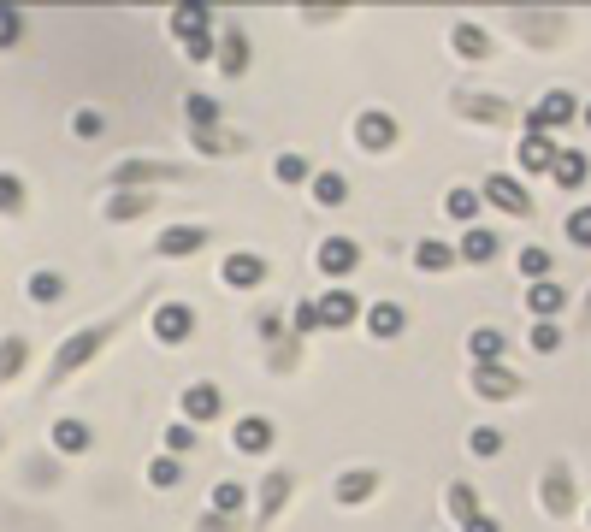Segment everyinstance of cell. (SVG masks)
Here are the masks:
<instances>
[{"label":"cell","mask_w":591,"mask_h":532,"mask_svg":"<svg viewBox=\"0 0 591 532\" xmlns=\"http://www.w3.org/2000/svg\"><path fill=\"white\" fill-rule=\"evenodd\" d=\"M515 266H521V278H532V284H544V278L556 272V255H550L544 243H526L521 255H515Z\"/></svg>","instance_id":"cell-29"},{"label":"cell","mask_w":591,"mask_h":532,"mask_svg":"<svg viewBox=\"0 0 591 532\" xmlns=\"http://www.w3.org/2000/svg\"><path fill=\"white\" fill-rule=\"evenodd\" d=\"M562 231H568V243H580V249H591V201H580V207H568V219H562Z\"/></svg>","instance_id":"cell-39"},{"label":"cell","mask_w":591,"mask_h":532,"mask_svg":"<svg viewBox=\"0 0 591 532\" xmlns=\"http://www.w3.org/2000/svg\"><path fill=\"white\" fill-rule=\"evenodd\" d=\"M272 438H278V432H272V420H266V414H243V420H237V432H231V444H237L243 456H266V450H272Z\"/></svg>","instance_id":"cell-14"},{"label":"cell","mask_w":591,"mask_h":532,"mask_svg":"<svg viewBox=\"0 0 591 532\" xmlns=\"http://www.w3.org/2000/svg\"><path fill=\"white\" fill-rule=\"evenodd\" d=\"M148 207H154V196H148V190H125V196L107 201V219H136V213H148Z\"/></svg>","instance_id":"cell-37"},{"label":"cell","mask_w":591,"mask_h":532,"mask_svg":"<svg viewBox=\"0 0 591 532\" xmlns=\"http://www.w3.org/2000/svg\"><path fill=\"white\" fill-rule=\"evenodd\" d=\"M473 391H479V397L509 402V397H521V379H515L509 367H473Z\"/></svg>","instance_id":"cell-22"},{"label":"cell","mask_w":591,"mask_h":532,"mask_svg":"<svg viewBox=\"0 0 591 532\" xmlns=\"http://www.w3.org/2000/svg\"><path fill=\"white\" fill-rule=\"evenodd\" d=\"M373 491H379V473H373V467H349V473H337V485H331L337 503H367Z\"/></svg>","instance_id":"cell-21"},{"label":"cell","mask_w":591,"mask_h":532,"mask_svg":"<svg viewBox=\"0 0 591 532\" xmlns=\"http://www.w3.org/2000/svg\"><path fill=\"white\" fill-rule=\"evenodd\" d=\"M314 201L320 207H343L349 201V178L343 172H314Z\"/></svg>","instance_id":"cell-33"},{"label":"cell","mask_w":591,"mask_h":532,"mask_svg":"<svg viewBox=\"0 0 591 532\" xmlns=\"http://www.w3.org/2000/svg\"><path fill=\"white\" fill-rule=\"evenodd\" d=\"M54 450L60 456H83L89 450V426L83 420H54Z\"/></svg>","instance_id":"cell-32"},{"label":"cell","mask_w":591,"mask_h":532,"mask_svg":"<svg viewBox=\"0 0 591 532\" xmlns=\"http://www.w3.org/2000/svg\"><path fill=\"white\" fill-rule=\"evenodd\" d=\"M367 332L379 337V343L402 337L408 332V308H402V302H373V308H367Z\"/></svg>","instance_id":"cell-20"},{"label":"cell","mask_w":591,"mask_h":532,"mask_svg":"<svg viewBox=\"0 0 591 532\" xmlns=\"http://www.w3.org/2000/svg\"><path fill=\"white\" fill-rule=\"evenodd\" d=\"M190 178V166H172V160H125V166H113L107 172V184L113 190H148V184H184Z\"/></svg>","instance_id":"cell-2"},{"label":"cell","mask_w":591,"mask_h":532,"mask_svg":"<svg viewBox=\"0 0 591 532\" xmlns=\"http://www.w3.org/2000/svg\"><path fill=\"white\" fill-rule=\"evenodd\" d=\"M580 320H586V332H591V296H586V308H580Z\"/></svg>","instance_id":"cell-54"},{"label":"cell","mask_w":591,"mask_h":532,"mask_svg":"<svg viewBox=\"0 0 591 532\" xmlns=\"http://www.w3.org/2000/svg\"><path fill=\"white\" fill-rule=\"evenodd\" d=\"M479 201H485V207H497V213H509V219H532V196H526V184L503 178V172H491V178L479 184Z\"/></svg>","instance_id":"cell-4"},{"label":"cell","mask_w":591,"mask_h":532,"mask_svg":"<svg viewBox=\"0 0 591 532\" xmlns=\"http://www.w3.org/2000/svg\"><path fill=\"white\" fill-rule=\"evenodd\" d=\"M201 243H213V231H207V225H166L154 249H160L166 261H184V255H196Z\"/></svg>","instance_id":"cell-9"},{"label":"cell","mask_w":591,"mask_h":532,"mask_svg":"<svg viewBox=\"0 0 591 532\" xmlns=\"http://www.w3.org/2000/svg\"><path fill=\"white\" fill-rule=\"evenodd\" d=\"M190 332H196V314L184 302H160L154 308V337L160 343H190Z\"/></svg>","instance_id":"cell-10"},{"label":"cell","mask_w":591,"mask_h":532,"mask_svg":"<svg viewBox=\"0 0 591 532\" xmlns=\"http://www.w3.org/2000/svg\"><path fill=\"white\" fill-rule=\"evenodd\" d=\"M213 54H219V48H213V36H201V42H184V60H190V66H207Z\"/></svg>","instance_id":"cell-49"},{"label":"cell","mask_w":591,"mask_h":532,"mask_svg":"<svg viewBox=\"0 0 591 532\" xmlns=\"http://www.w3.org/2000/svg\"><path fill=\"white\" fill-rule=\"evenodd\" d=\"M243 503H249V491H243L237 479H219V485H213V497H207V509H213V515H225V521H237V515H243Z\"/></svg>","instance_id":"cell-28"},{"label":"cell","mask_w":591,"mask_h":532,"mask_svg":"<svg viewBox=\"0 0 591 532\" xmlns=\"http://www.w3.org/2000/svg\"><path fill=\"white\" fill-rule=\"evenodd\" d=\"M467 349H473V367H503L509 332H503V326H473V332H467Z\"/></svg>","instance_id":"cell-11"},{"label":"cell","mask_w":591,"mask_h":532,"mask_svg":"<svg viewBox=\"0 0 591 532\" xmlns=\"http://www.w3.org/2000/svg\"><path fill=\"white\" fill-rule=\"evenodd\" d=\"M574 119H580V101H574L568 89H550L544 101H532V107H526V131H538V136L562 131V125H574Z\"/></svg>","instance_id":"cell-3"},{"label":"cell","mask_w":591,"mask_h":532,"mask_svg":"<svg viewBox=\"0 0 591 532\" xmlns=\"http://www.w3.org/2000/svg\"><path fill=\"white\" fill-rule=\"evenodd\" d=\"M580 119H586V131H591V107H580Z\"/></svg>","instance_id":"cell-55"},{"label":"cell","mask_w":591,"mask_h":532,"mask_svg":"<svg viewBox=\"0 0 591 532\" xmlns=\"http://www.w3.org/2000/svg\"><path fill=\"white\" fill-rule=\"evenodd\" d=\"M314 332H326V326H320V302H296V308H290V337L308 343Z\"/></svg>","instance_id":"cell-36"},{"label":"cell","mask_w":591,"mask_h":532,"mask_svg":"<svg viewBox=\"0 0 591 532\" xmlns=\"http://www.w3.org/2000/svg\"><path fill=\"white\" fill-rule=\"evenodd\" d=\"M184 479V467H178V456H154L148 462V485H160V491H172Z\"/></svg>","instance_id":"cell-43"},{"label":"cell","mask_w":591,"mask_h":532,"mask_svg":"<svg viewBox=\"0 0 591 532\" xmlns=\"http://www.w3.org/2000/svg\"><path fill=\"white\" fill-rule=\"evenodd\" d=\"M355 142H361L367 154H385L396 142V119L391 113H361V119H355Z\"/></svg>","instance_id":"cell-17"},{"label":"cell","mask_w":591,"mask_h":532,"mask_svg":"<svg viewBox=\"0 0 591 532\" xmlns=\"http://www.w3.org/2000/svg\"><path fill=\"white\" fill-rule=\"evenodd\" d=\"M456 261H461L456 243H438V237H420V243H414V266H420V272H450Z\"/></svg>","instance_id":"cell-27"},{"label":"cell","mask_w":591,"mask_h":532,"mask_svg":"<svg viewBox=\"0 0 591 532\" xmlns=\"http://www.w3.org/2000/svg\"><path fill=\"white\" fill-rule=\"evenodd\" d=\"M450 107H456L461 119H473V125H509L515 119V107L503 95H479V89H456Z\"/></svg>","instance_id":"cell-5"},{"label":"cell","mask_w":591,"mask_h":532,"mask_svg":"<svg viewBox=\"0 0 591 532\" xmlns=\"http://www.w3.org/2000/svg\"><path fill=\"white\" fill-rule=\"evenodd\" d=\"M586 172H591L586 148H562V154H556V166H550V184H556V190H580V184H586Z\"/></svg>","instance_id":"cell-19"},{"label":"cell","mask_w":591,"mask_h":532,"mask_svg":"<svg viewBox=\"0 0 591 532\" xmlns=\"http://www.w3.org/2000/svg\"><path fill=\"white\" fill-rule=\"evenodd\" d=\"M219 71H225V77H243V71H249V36H243V24H225V42H219Z\"/></svg>","instance_id":"cell-23"},{"label":"cell","mask_w":591,"mask_h":532,"mask_svg":"<svg viewBox=\"0 0 591 532\" xmlns=\"http://www.w3.org/2000/svg\"><path fill=\"white\" fill-rule=\"evenodd\" d=\"M562 308H568V290H562V284H550V278H544V284H526V314H532V320H550V326H556Z\"/></svg>","instance_id":"cell-18"},{"label":"cell","mask_w":591,"mask_h":532,"mask_svg":"<svg viewBox=\"0 0 591 532\" xmlns=\"http://www.w3.org/2000/svg\"><path fill=\"white\" fill-rule=\"evenodd\" d=\"M30 361V337H0V385H12Z\"/></svg>","instance_id":"cell-30"},{"label":"cell","mask_w":591,"mask_h":532,"mask_svg":"<svg viewBox=\"0 0 591 532\" xmlns=\"http://www.w3.org/2000/svg\"><path fill=\"white\" fill-rule=\"evenodd\" d=\"M461 532H503V527H497V521H491V515H485V509H479V515H473V521H461Z\"/></svg>","instance_id":"cell-53"},{"label":"cell","mask_w":591,"mask_h":532,"mask_svg":"<svg viewBox=\"0 0 591 532\" xmlns=\"http://www.w3.org/2000/svg\"><path fill=\"white\" fill-rule=\"evenodd\" d=\"M18 36H24V18H18L12 6H0V48H12Z\"/></svg>","instance_id":"cell-48"},{"label":"cell","mask_w":591,"mask_h":532,"mask_svg":"<svg viewBox=\"0 0 591 532\" xmlns=\"http://www.w3.org/2000/svg\"><path fill=\"white\" fill-rule=\"evenodd\" d=\"M467 450H473L479 462H491V456H503V432H497V426H473V438H467Z\"/></svg>","instance_id":"cell-40"},{"label":"cell","mask_w":591,"mask_h":532,"mask_svg":"<svg viewBox=\"0 0 591 532\" xmlns=\"http://www.w3.org/2000/svg\"><path fill=\"white\" fill-rule=\"evenodd\" d=\"M184 101H190V107H184V113H190V131H219V119H225V107H219V101H213V95H184Z\"/></svg>","instance_id":"cell-31"},{"label":"cell","mask_w":591,"mask_h":532,"mask_svg":"<svg viewBox=\"0 0 591 532\" xmlns=\"http://www.w3.org/2000/svg\"><path fill=\"white\" fill-rule=\"evenodd\" d=\"M272 172H278V184H308V154H296V148H290V154H278V166H272Z\"/></svg>","instance_id":"cell-44"},{"label":"cell","mask_w":591,"mask_h":532,"mask_svg":"<svg viewBox=\"0 0 591 532\" xmlns=\"http://www.w3.org/2000/svg\"><path fill=\"white\" fill-rule=\"evenodd\" d=\"M444 213H450V219H461V225H473V219H479V190L456 184V190L444 196Z\"/></svg>","instance_id":"cell-35"},{"label":"cell","mask_w":591,"mask_h":532,"mask_svg":"<svg viewBox=\"0 0 591 532\" xmlns=\"http://www.w3.org/2000/svg\"><path fill=\"white\" fill-rule=\"evenodd\" d=\"M355 314H361V302H355V290H326L320 296V326H355Z\"/></svg>","instance_id":"cell-24"},{"label":"cell","mask_w":591,"mask_h":532,"mask_svg":"<svg viewBox=\"0 0 591 532\" xmlns=\"http://www.w3.org/2000/svg\"><path fill=\"white\" fill-rule=\"evenodd\" d=\"M450 42H456V54H461V60H491V54H497L491 30H485V24H473V18L450 24Z\"/></svg>","instance_id":"cell-12"},{"label":"cell","mask_w":591,"mask_h":532,"mask_svg":"<svg viewBox=\"0 0 591 532\" xmlns=\"http://www.w3.org/2000/svg\"><path fill=\"white\" fill-rule=\"evenodd\" d=\"M225 284H231V290H261L266 261L261 255H231V261H225Z\"/></svg>","instance_id":"cell-25"},{"label":"cell","mask_w":591,"mask_h":532,"mask_svg":"<svg viewBox=\"0 0 591 532\" xmlns=\"http://www.w3.org/2000/svg\"><path fill=\"white\" fill-rule=\"evenodd\" d=\"M71 125H77V136H101V113H77Z\"/></svg>","instance_id":"cell-51"},{"label":"cell","mask_w":591,"mask_h":532,"mask_svg":"<svg viewBox=\"0 0 591 532\" xmlns=\"http://www.w3.org/2000/svg\"><path fill=\"white\" fill-rule=\"evenodd\" d=\"M172 36H184V42L213 36V6H178L172 12Z\"/></svg>","instance_id":"cell-26"},{"label":"cell","mask_w":591,"mask_h":532,"mask_svg":"<svg viewBox=\"0 0 591 532\" xmlns=\"http://www.w3.org/2000/svg\"><path fill=\"white\" fill-rule=\"evenodd\" d=\"M24 290H30V302L54 308V302L66 296V278H60V272H30V284H24Z\"/></svg>","instance_id":"cell-34"},{"label":"cell","mask_w":591,"mask_h":532,"mask_svg":"<svg viewBox=\"0 0 591 532\" xmlns=\"http://www.w3.org/2000/svg\"><path fill=\"white\" fill-rule=\"evenodd\" d=\"M119 332H125V314H119V320H101V326H89V332H77V337H66V343H60V355H54V367H48V391H54V385H66L71 373H77L89 355H101V349H107V337H119Z\"/></svg>","instance_id":"cell-1"},{"label":"cell","mask_w":591,"mask_h":532,"mask_svg":"<svg viewBox=\"0 0 591 532\" xmlns=\"http://www.w3.org/2000/svg\"><path fill=\"white\" fill-rule=\"evenodd\" d=\"M296 361H302V337H284V343H272V355H266L272 373H290Z\"/></svg>","instance_id":"cell-45"},{"label":"cell","mask_w":591,"mask_h":532,"mask_svg":"<svg viewBox=\"0 0 591 532\" xmlns=\"http://www.w3.org/2000/svg\"><path fill=\"white\" fill-rule=\"evenodd\" d=\"M290 485H296V473H284V467H278V473H266V485H261V515H255V527H272V521H278V509H284V503H290Z\"/></svg>","instance_id":"cell-16"},{"label":"cell","mask_w":591,"mask_h":532,"mask_svg":"<svg viewBox=\"0 0 591 532\" xmlns=\"http://www.w3.org/2000/svg\"><path fill=\"white\" fill-rule=\"evenodd\" d=\"M444 503H450V515H456V521H473V515H479V503H473V485H461V479H450Z\"/></svg>","instance_id":"cell-41"},{"label":"cell","mask_w":591,"mask_h":532,"mask_svg":"<svg viewBox=\"0 0 591 532\" xmlns=\"http://www.w3.org/2000/svg\"><path fill=\"white\" fill-rule=\"evenodd\" d=\"M314 261H320V272H326V278H349V272L361 266V243H355V237H326Z\"/></svg>","instance_id":"cell-7"},{"label":"cell","mask_w":591,"mask_h":532,"mask_svg":"<svg viewBox=\"0 0 591 532\" xmlns=\"http://www.w3.org/2000/svg\"><path fill=\"white\" fill-rule=\"evenodd\" d=\"M284 314H261V343H284Z\"/></svg>","instance_id":"cell-50"},{"label":"cell","mask_w":591,"mask_h":532,"mask_svg":"<svg viewBox=\"0 0 591 532\" xmlns=\"http://www.w3.org/2000/svg\"><path fill=\"white\" fill-rule=\"evenodd\" d=\"M219 414H225V391H219V385H207V379L184 385V420H190V426H201V420H219Z\"/></svg>","instance_id":"cell-8"},{"label":"cell","mask_w":591,"mask_h":532,"mask_svg":"<svg viewBox=\"0 0 591 532\" xmlns=\"http://www.w3.org/2000/svg\"><path fill=\"white\" fill-rule=\"evenodd\" d=\"M556 154H562V148H556L550 136H538V131H526V136H521V148H515V160H521V172H532V178H538V172L550 178V166H556Z\"/></svg>","instance_id":"cell-15"},{"label":"cell","mask_w":591,"mask_h":532,"mask_svg":"<svg viewBox=\"0 0 591 532\" xmlns=\"http://www.w3.org/2000/svg\"><path fill=\"white\" fill-rule=\"evenodd\" d=\"M456 255L467 266H491L497 255H503V237H497V231H485V225H467V237L456 243Z\"/></svg>","instance_id":"cell-13"},{"label":"cell","mask_w":591,"mask_h":532,"mask_svg":"<svg viewBox=\"0 0 591 532\" xmlns=\"http://www.w3.org/2000/svg\"><path fill=\"white\" fill-rule=\"evenodd\" d=\"M526 343H532V355H556V349H562V326L532 320V337H526Z\"/></svg>","instance_id":"cell-42"},{"label":"cell","mask_w":591,"mask_h":532,"mask_svg":"<svg viewBox=\"0 0 591 532\" xmlns=\"http://www.w3.org/2000/svg\"><path fill=\"white\" fill-rule=\"evenodd\" d=\"M538 503H544V515H574V473H568V462H550L544 485H538Z\"/></svg>","instance_id":"cell-6"},{"label":"cell","mask_w":591,"mask_h":532,"mask_svg":"<svg viewBox=\"0 0 591 532\" xmlns=\"http://www.w3.org/2000/svg\"><path fill=\"white\" fill-rule=\"evenodd\" d=\"M166 450H172V456L196 450V426H190V420H172V426H166Z\"/></svg>","instance_id":"cell-46"},{"label":"cell","mask_w":591,"mask_h":532,"mask_svg":"<svg viewBox=\"0 0 591 532\" xmlns=\"http://www.w3.org/2000/svg\"><path fill=\"white\" fill-rule=\"evenodd\" d=\"M190 142H196L201 154H243L249 148L243 136H219V131H190Z\"/></svg>","instance_id":"cell-38"},{"label":"cell","mask_w":591,"mask_h":532,"mask_svg":"<svg viewBox=\"0 0 591 532\" xmlns=\"http://www.w3.org/2000/svg\"><path fill=\"white\" fill-rule=\"evenodd\" d=\"M201 532H237V521H225V515L207 509V515H201Z\"/></svg>","instance_id":"cell-52"},{"label":"cell","mask_w":591,"mask_h":532,"mask_svg":"<svg viewBox=\"0 0 591 532\" xmlns=\"http://www.w3.org/2000/svg\"><path fill=\"white\" fill-rule=\"evenodd\" d=\"M0 213H24V184L12 172H0Z\"/></svg>","instance_id":"cell-47"}]
</instances>
